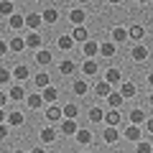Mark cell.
Masks as SVG:
<instances>
[{
    "label": "cell",
    "instance_id": "1",
    "mask_svg": "<svg viewBox=\"0 0 153 153\" xmlns=\"http://www.w3.org/2000/svg\"><path fill=\"white\" fill-rule=\"evenodd\" d=\"M71 38H74V41H76V44H87V41H89V31H87V28H84V26H74V31H71Z\"/></svg>",
    "mask_w": 153,
    "mask_h": 153
},
{
    "label": "cell",
    "instance_id": "2",
    "mask_svg": "<svg viewBox=\"0 0 153 153\" xmlns=\"http://www.w3.org/2000/svg\"><path fill=\"white\" fill-rule=\"evenodd\" d=\"M51 61H54L51 51H46V49H38V51H36V64H38V66H49Z\"/></svg>",
    "mask_w": 153,
    "mask_h": 153
},
{
    "label": "cell",
    "instance_id": "3",
    "mask_svg": "<svg viewBox=\"0 0 153 153\" xmlns=\"http://www.w3.org/2000/svg\"><path fill=\"white\" fill-rule=\"evenodd\" d=\"M102 138H105V143H110V146H115V143L120 140V133L115 130L112 125H107V128H105V133H102Z\"/></svg>",
    "mask_w": 153,
    "mask_h": 153
},
{
    "label": "cell",
    "instance_id": "4",
    "mask_svg": "<svg viewBox=\"0 0 153 153\" xmlns=\"http://www.w3.org/2000/svg\"><path fill=\"white\" fill-rule=\"evenodd\" d=\"M41 23H44V16H38V13H28V16H26V26L31 28V31L41 28Z\"/></svg>",
    "mask_w": 153,
    "mask_h": 153
},
{
    "label": "cell",
    "instance_id": "5",
    "mask_svg": "<svg viewBox=\"0 0 153 153\" xmlns=\"http://www.w3.org/2000/svg\"><path fill=\"white\" fill-rule=\"evenodd\" d=\"M41 41H44V38H41V33H38V31H31V33L26 36L28 49H41Z\"/></svg>",
    "mask_w": 153,
    "mask_h": 153
},
{
    "label": "cell",
    "instance_id": "6",
    "mask_svg": "<svg viewBox=\"0 0 153 153\" xmlns=\"http://www.w3.org/2000/svg\"><path fill=\"white\" fill-rule=\"evenodd\" d=\"M94 94H97V97H110V94H112V84L110 82H97Z\"/></svg>",
    "mask_w": 153,
    "mask_h": 153
},
{
    "label": "cell",
    "instance_id": "7",
    "mask_svg": "<svg viewBox=\"0 0 153 153\" xmlns=\"http://www.w3.org/2000/svg\"><path fill=\"white\" fill-rule=\"evenodd\" d=\"M36 87H38V89L51 87V76L46 74V71H38V74H36Z\"/></svg>",
    "mask_w": 153,
    "mask_h": 153
},
{
    "label": "cell",
    "instance_id": "8",
    "mask_svg": "<svg viewBox=\"0 0 153 153\" xmlns=\"http://www.w3.org/2000/svg\"><path fill=\"white\" fill-rule=\"evenodd\" d=\"M8 26H10L13 31H18V28H23V26H26V18H23L21 13H13V16H10V21H8Z\"/></svg>",
    "mask_w": 153,
    "mask_h": 153
},
{
    "label": "cell",
    "instance_id": "9",
    "mask_svg": "<svg viewBox=\"0 0 153 153\" xmlns=\"http://www.w3.org/2000/svg\"><path fill=\"white\" fill-rule=\"evenodd\" d=\"M76 133H79V130H76V123L74 120H64V123H61V135H76Z\"/></svg>",
    "mask_w": 153,
    "mask_h": 153
},
{
    "label": "cell",
    "instance_id": "10",
    "mask_svg": "<svg viewBox=\"0 0 153 153\" xmlns=\"http://www.w3.org/2000/svg\"><path fill=\"white\" fill-rule=\"evenodd\" d=\"M125 138H128V140L140 143V125H130V128H125Z\"/></svg>",
    "mask_w": 153,
    "mask_h": 153
},
{
    "label": "cell",
    "instance_id": "11",
    "mask_svg": "<svg viewBox=\"0 0 153 153\" xmlns=\"http://www.w3.org/2000/svg\"><path fill=\"white\" fill-rule=\"evenodd\" d=\"M82 51H84V56H87V59H92V56L100 54V46L94 44V41H87V44L82 46Z\"/></svg>",
    "mask_w": 153,
    "mask_h": 153
},
{
    "label": "cell",
    "instance_id": "12",
    "mask_svg": "<svg viewBox=\"0 0 153 153\" xmlns=\"http://www.w3.org/2000/svg\"><path fill=\"white\" fill-rule=\"evenodd\" d=\"M120 120H123V117H120V112H117V110H110V112H105V123H107V125H120Z\"/></svg>",
    "mask_w": 153,
    "mask_h": 153
},
{
    "label": "cell",
    "instance_id": "13",
    "mask_svg": "<svg viewBox=\"0 0 153 153\" xmlns=\"http://www.w3.org/2000/svg\"><path fill=\"white\" fill-rule=\"evenodd\" d=\"M41 16H44V23H56L59 21V10H56V8H46Z\"/></svg>",
    "mask_w": 153,
    "mask_h": 153
},
{
    "label": "cell",
    "instance_id": "14",
    "mask_svg": "<svg viewBox=\"0 0 153 153\" xmlns=\"http://www.w3.org/2000/svg\"><path fill=\"white\" fill-rule=\"evenodd\" d=\"M41 94H44V102H56V100H59V89L56 87H46Z\"/></svg>",
    "mask_w": 153,
    "mask_h": 153
},
{
    "label": "cell",
    "instance_id": "15",
    "mask_svg": "<svg viewBox=\"0 0 153 153\" xmlns=\"http://www.w3.org/2000/svg\"><path fill=\"white\" fill-rule=\"evenodd\" d=\"M82 71H84L87 76H94V74H97V61H94V59H87V61L82 64Z\"/></svg>",
    "mask_w": 153,
    "mask_h": 153
},
{
    "label": "cell",
    "instance_id": "16",
    "mask_svg": "<svg viewBox=\"0 0 153 153\" xmlns=\"http://www.w3.org/2000/svg\"><path fill=\"white\" fill-rule=\"evenodd\" d=\"M128 36H130V33H128L125 28H112V41H115V44H125Z\"/></svg>",
    "mask_w": 153,
    "mask_h": 153
},
{
    "label": "cell",
    "instance_id": "17",
    "mask_svg": "<svg viewBox=\"0 0 153 153\" xmlns=\"http://www.w3.org/2000/svg\"><path fill=\"white\" fill-rule=\"evenodd\" d=\"M61 115H64V110H59V107H54V105H51V107L46 110V120L56 123V120H61Z\"/></svg>",
    "mask_w": 153,
    "mask_h": 153
},
{
    "label": "cell",
    "instance_id": "18",
    "mask_svg": "<svg viewBox=\"0 0 153 153\" xmlns=\"http://www.w3.org/2000/svg\"><path fill=\"white\" fill-rule=\"evenodd\" d=\"M143 120H146L143 110H130V125H143Z\"/></svg>",
    "mask_w": 153,
    "mask_h": 153
},
{
    "label": "cell",
    "instance_id": "19",
    "mask_svg": "<svg viewBox=\"0 0 153 153\" xmlns=\"http://www.w3.org/2000/svg\"><path fill=\"white\" fill-rule=\"evenodd\" d=\"M69 18H71V23H74V26H84V18H87V13H84V10H71Z\"/></svg>",
    "mask_w": 153,
    "mask_h": 153
},
{
    "label": "cell",
    "instance_id": "20",
    "mask_svg": "<svg viewBox=\"0 0 153 153\" xmlns=\"http://www.w3.org/2000/svg\"><path fill=\"white\" fill-rule=\"evenodd\" d=\"M76 115H79V107H76L74 102H69V105H64V117H66V120H74Z\"/></svg>",
    "mask_w": 153,
    "mask_h": 153
},
{
    "label": "cell",
    "instance_id": "21",
    "mask_svg": "<svg viewBox=\"0 0 153 153\" xmlns=\"http://www.w3.org/2000/svg\"><path fill=\"white\" fill-rule=\"evenodd\" d=\"M120 94H123L125 100L135 97V84H133V82H123V89H120Z\"/></svg>",
    "mask_w": 153,
    "mask_h": 153
},
{
    "label": "cell",
    "instance_id": "22",
    "mask_svg": "<svg viewBox=\"0 0 153 153\" xmlns=\"http://www.w3.org/2000/svg\"><path fill=\"white\" fill-rule=\"evenodd\" d=\"M148 59V49L146 46H135L133 49V61H146Z\"/></svg>",
    "mask_w": 153,
    "mask_h": 153
},
{
    "label": "cell",
    "instance_id": "23",
    "mask_svg": "<svg viewBox=\"0 0 153 153\" xmlns=\"http://www.w3.org/2000/svg\"><path fill=\"white\" fill-rule=\"evenodd\" d=\"M76 143H79V146H89V143H92V133L89 130H79L76 133Z\"/></svg>",
    "mask_w": 153,
    "mask_h": 153
},
{
    "label": "cell",
    "instance_id": "24",
    "mask_svg": "<svg viewBox=\"0 0 153 153\" xmlns=\"http://www.w3.org/2000/svg\"><path fill=\"white\" fill-rule=\"evenodd\" d=\"M123 100H125V97H123L120 92H112V94L107 97V102H110V107H112V110H117V107L123 105Z\"/></svg>",
    "mask_w": 153,
    "mask_h": 153
},
{
    "label": "cell",
    "instance_id": "25",
    "mask_svg": "<svg viewBox=\"0 0 153 153\" xmlns=\"http://www.w3.org/2000/svg\"><path fill=\"white\" fill-rule=\"evenodd\" d=\"M41 140L44 143H54L56 140V130L54 128H44V130H41Z\"/></svg>",
    "mask_w": 153,
    "mask_h": 153
},
{
    "label": "cell",
    "instance_id": "26",
    "mask_svg": "<svg viewBox=\"0 0 153 153\" xmlns=\"http://www.w3.org/2000/svg\"><path fill=\"white\" fill-rule=\"evenodd\" d=\"M105 82L117 84V82H120V69H107V74H105Z\"/></svg>",
    "mask_w": 153,
    "mask_h": 153
},
{
    "label": "cell",
    "instance_id": "27",
    "mask_svg": "<svg viewBox=\"0 0 153 153\" xmlns=\"http://www.w3.org/2000/svg\"><path fill=\"white\" fill-rule=\"evenodd\" d=\"M41 102H44V94L41 92H36V94H28V107H41Z\"/></svg>",
    "mask_w": 153,
    "mask_h": 153
},
{
    "label": "cell",
    "instance_id": "28",
    "mask_svg": "<svg viewBox=\"0 0 153 153\" xmlns=\"http://www.w3.org/2000/svg\"><path fill=\"white\" fill-rule=\"evenodd\" d=\"M23 112H8V125H23Z\"/></svg>",
    "mask_w": 153,
    "mask_h": 153
},
{
    "label": "cell",
    "instance_id": "29",
    "mask_svg": "<svg viewBox=\"0 0 153 153\" xmlns=\"http://www.w3.org/2000/svg\"><path fill=\"white\" fill-rule=\"evenodd\" d=\"M56 44H59V49L69 51L71 46H74V38H71V36H59V41H56Z\"/></svg>",
    "mask_w": 153,
    "mask_h": 153
},
{
    "label": "cell",
    "instance_id": "30",
    "mask_svg": "<svg viewBox=\"0 0 153 153\" xmlns=\"http://www.w3.org/2000/svg\"><path fill=\"white\" fill-rule=\"evenodd\" d=\"M100 54H102L105 59H112L115 56V44H102L100 46Z\"/></svg>",
    "mask_w": 153,
    "mask_h": 153
},
{
    "label": "cell",
    "instance_id": "31",
    "mask_svg": "<svg viewBox=\"0 0 153 153\" xmlns=\"http://www.w3.org/2000/svg\"><path fill=\"white\" fill-rule=\"evenodd\" d=\"M13 74H16V79L18 82H23V79H28V66H16V69H13Z\"/></svg>",
    "mask_w": 153,
    "mask_h": 153
},
{
    "label": "cell",
    "instance_id": "32",
    "mask_svg": "<svg viewBox=\"0 0 153 153\" xmlns=\"http://www.w3.org/2000/svg\"><path fill=\"white\" fill-rule=\"evenodd\" d=\"M0 13L10 18L13 16V0H3V3H0Z\"/></svg>",
    "mask_w": 153,
    "mask_h": 153
},
{
    "label": "cell",
    "instance_id": "33",
    "mask_svg": "<svg viewBox=\"0 0 153 153\" xmlns=\"http://www.w3.org/2000/svg\"><path fill=\"white\" fill-rule=\"evenodd\" d=\"M26 38H21V36H18V38H13V41H10V49L13 51H23V49H26Z\"/></svg>",
    "mask_w": 153,
    "mask_h": 153
},
{
    "label": "cell",
    "instance_id": "34",
    "mask_svg": "<svg viewBox=\"0 0 153 153\" xmlns=\"http://www.w3.org/2000/svg\"><path fill=\"white\" fill-rule=\"evenodd\" d=\"M102 117H105V112H102L100 107H92V110H89V120H92V123H102Z\"/></svg>",
    "mask_w": 153,
    "mask_h": 153
},
{
    "label": "cell",
    "instance_id": "35",
    "mask_svg": "<svg viewBox=\"0 0 153 153\" xmlns=\"http://www.w3.org/2000/svg\"><path fill=\"white\" fill-rule=\"evenodd\" d=\"M59 71H61V74H71V71H74V61L64 59V61L59 64Z\"/></svg>",
    "mask_w": 153,
    "mask_h": 153
},
{
    "label": "cell",
    "instance_id": "36",
    "mask_svg": "<svg viewBox=\"0 0 153 153\" xmlns=\"http://www.w3.org/2000/svg\"><path fill=\"white\" fill-rule=\"evenodd\" d=\"M71 89H74V94H87V82H82V79H79V82H74L71 84Z\"/></svg>",
    "mask_w": 153,
    "mask_h": 153
},
{
    "label": "cell",
    "instance_id": "37",
    "mask_svg": "<svg viewBox=\"0 0 153 153\" xmlns=\"http://www.w3.org/2000/svg\"><path fill=\"white\" fill-rule=\"evenodd\" d=\"M128 33H130V38H143L146 28H143V26H130V28H128Z\"/></svg>",
    "mask_w": 153,
    "mask_h": 153
},
{
    "label": "cell",
    "instance_id": "38",
    "mask_svg": "<svg viewBox=\"0 0 153 153\" xmlns=\"http://www.w3.org/2000/svg\"><path fill=\"white\" fill-rule=\"evenodd\" d=\"M135 153H153V146H151L148 140H140V143L135 146Z\"/></svg>",
    "mask_w": 153,
    "mask_h": 153
},
{
    "label": "cell",
    "instance_id": "39",
    "mask_svg": "<svg viewBox=\"0 0 153 153\" xmlns=\"http://www.w3.org/2000/svg\"><path fill=\"white\" fill-rule=\"evenodd\" d=\"M8 92H10L13 100H23V97H26V89H23L21 84H18V87H13V89H8Z\"/></svg>",
    "mask_w": 153,
    "mask_h": 153
},
{
    "label": "cell",
    "instance_id": "40",
    "mask_svg": "<svg viewBox=\"0 0 153 153\" xmlns=\"http://www.w3.org/2000/svg\"><path fill=\"white\" fill-rule=\"evenodd\" d=\"M10 82V71L8 69H0V84H8Z\"/></svg>",
    "mask_w": 153,
    "mask_h": 153
},
{
    "label": "cell",
    "instance_id": "41",
    "mask_svg": "<svg viewBox=\"0 0 153 153\" xmlns=\"http://www.w3.org/2000/svg\"><path fill=\"white\" fill-rule=\"evenodd\" d=\"M8 97H10V94H5V92L0 94V107H5V105H8Z\"/></svg>",
    "mask_w": 153,
    "mask_h": 153
},
{
    "label": "cell",
    "instance_id": "42",
    "mask_svg": "<svg viewBox=\"0 0 153 153\" xmlns=\"http://www.w3.org/2000/svg\"><path fill=\"white\" fill-rule=\"evenodd\" d=\"M146 130L153 133V117H148V120H146Z\"/></svg>",
    "mask_w": 153,
    "mask_h": 153
},
{
    "label": "cell",
    "instance_id": "43",
    "mask_svg": "<svg viewBox=\"0 0 153 153\" xmlns=\"http://www.w3.org/2000/svg\"><path fill=\"white\" fill-rule=\"evenodd\" d=\"M107 3H110V5H120L123 0H107Z\"/></svg>",
    "mask_w": 153,
    "mask_h": 153
},
{
    "label": "cell",
    "instance_id": "44",
    "mask_svg": "<svg viewBox=\"0 0 153 153\" xmlns=\"http://www.w3.org/2000/svg\"><path fill=\"white\" fill-rule=\"evenodd\" d=\"M31 153H46V151H44V148H33Z\"/></svg>",
    "mask_w": 153,
    "mask_h": 153
},
{
    "label": "cell",
    "instance_id": "45",
    "mask_svg": "<svg viewBox=\"0 0 153 153\" xmlns=\"http://www.w3.org/2000/svg\"><path fill=\"white\" fill-rule=\"evenodd\" d=\"M148 84H151V87H153V71H151V74H148Z\"/></svg>",
    "mask_w": 153,
    "mask_h": 153
},
{
    "label": "cell",
    "instance_id": "46",
    "mask_svg": "<svg viewBox=\"0 0 153 153\" xmlns=\"http://www.w3.org/2000/svg\"><path fill=\"white\" fill-rule=\"evenodd\" d=\"M148 102H151V107H153V92H151V97H148Z\"/></svg>",
    "mask_w": 153,
    "mask_h": 153
},
{
    "label": "cell",
    "instance_id": "47",
    "mask_svg": "<svg viewBox=\"0 0 153 153\" xmlns=\"http://www.w3.org/2000/svg\"><path fill=\"white\" fill-rule=\"evenodd\" d=\"M79 3H82V5H84V3H89V0H79Z\"/></svg>",
    "mask_w": 153,
    "mask_h": 153
},
{
    "label": "cell",
    "instance_id": "48",
    "mask_svg": "<svg viewBox=\"0 0 153 153\" xmlns=\"http://www.w3.org/2000/svg\"><path fill=\"white\" fill-rule=\"evenodd\" d=\"M138 3H148V0H138Z\"/></svg>",
    "mask_w": 153,
    "mask_h": 153
},
{
    "label": "cell",
    "instance_id": "49",
    "mask_svg": "<svg viewBox=\"0 0 153 153\" xmlns=\"http://www.w3.org/2000/svg\"><path fill=\"white\" fill-rule=\"evenodd\" d=\"M16 153H23V151H16Z\"/></svg>",
    "mask_w": 153,
    "mask_h": 153
}]
</instances>
